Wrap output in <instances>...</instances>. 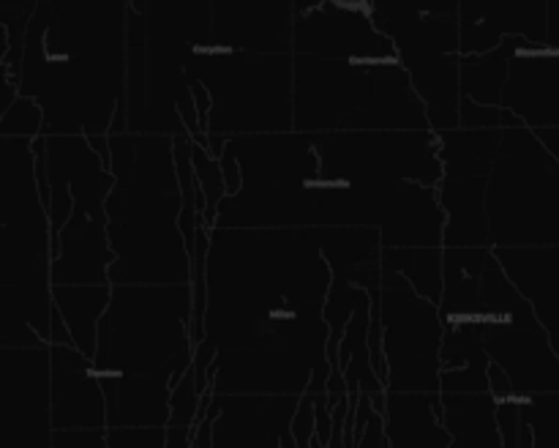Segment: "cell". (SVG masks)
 I'll return each instance as SVG.
<instances>
[{
	"mask_svg": "<svg viewBox=\"0 0 559 448\" xmlns=\"http://www.w3.org/2000/svg\"><path fill=\"white\" fill-rule=\"evenodd\" d=\"M484 350L491 364L508 377L513 397L559 393V355L544 328H484Z\"/></svg>",
	"mask_w": 559,
	"mask_h": 448,
	"instance_id": "obj_11",
	"label": "cell"
},
{
	"mask_svg": "<svg viewBox=\"0 0 559 448\" xmlns=\"http://www.w3.org/2000/svg\"><path fill=\"white\" fill-rule=\"evenodd\" d=\"M109 304L96 328V377L191 369L189 284H109Z\"/></svg>",
	"mask_w": 559,
	"mask_h": 448,
	"instance_id": "obj_4",
	"label": "cell"
},
{
	"mask_svg": "<svg viewBox=\"0 0 559 448\" xmlns=\"http://www.w3.org/2000/svg\"><path fill=\"white\" fill-rule=\"evenodd\" d=\"M49 448H109L107 429L52 432V446Z\"/></svg>",
	"mask_w": 559,
	"mask_h": 448,
	"instance_id": "obj_27",
	"label": "cell"
},
{
	"mask_svg": "<svg viewBox=\"0 0 559 448\" xmlns=\"http://www.w3.org/2000/svg\"><path fill=\"white\" fill-rule=\"evenodd\" d=\"M186 80H197L211 96L205 148L213 158L233 137L293 131V52H229L202 44L191 49Z\"/></svg>",
	"mask_w": 559,
	"mask_h": 448,
	"instance_id": "obj_5",
	"label": "cell"
},
{
	"mask_svg": "<svg viewBox=\"0 0 559 448\" xmlns=\"http://www.w3.org/2000/svg\"><path fill=\"white\" fill-rule=\"evenodd\" d=\"M382 273L402 276L415 293L429 304L440 306L442 300V246L429 249H382Z\"/></svg>",
	"mask_w": 559,
	"mask_h": 448,
	"instance_id": "obj_22",
	"label": "cell"
},
{
	"mask_svg": "<svg viewBox=\"0 0 559 448\" xmlns=\"http://www.w3.org/2000/svg\"><path fill=\"white\" fill-rule=\"evenodd\" d=\"M202 397L197 391L194 369L186 372L169 393V421L167 426H183V429H194L197 418H200Z\"/></svg>",
	"mask_w": 559,
	"mask_h": 448,
	"instance_id": "obj_24",
	"label": "cell"
},
{
	"mask_svg": "<svg viewBox=\"0 0 559 448\" xmlns=\"http://www.w3.org/2000/svg\"><path fill=\"white\" fill-rule=\"evenodd\" d=\"M506 38L546 44V3L459 5V58L491 52Z\"/></svg>",
	"mask_w": 559,
	"mask_h": 448,
	"instance_id": "obj_13",
	"label": "cell"
},
{
	"mask_svg": "<svg viewBox=\"0 0 559 448\" xmlns=\"http://www.w3.org/2000/svg\"><path fill=\"white\" fill-rule=\"evenodd\" d=\"M109 448H164V429H107Z\"/></svg>",
	"mask_w": 559,
	"mask_h": 448,
	"instance_id": "obj_26",
	"label": "cell"
},
{
	"mask_svg": "<svg viewBox=\"0 0 559 448\" xmlns=\"http://www.w3.org/2000/svg\"><path fill=\"white\" fill-rule=\"evenodd\" d=\"M112 189L104 200L109 284H189L191 255L180 233V186L173 140L107 134Z\"/></svg>",
	"mask_w": 559,
	"mask_h": 448,
	"instance_id": "obj_2",
	"label": "cell"
},
{
	"mask_svg": "<svg viewBox=\"0 0 559 448\" xmlns=\"http://www.w3.org/2000/svg\"><path fill=\"white\" fill-rule=\"evenodd\" d=\"M513 49H516V38H506L491 52L459 58V91H462V96L475 104H484V107H500Z\"/></svg>",
	"mask_w": 559,
	"mask_h": 448,
	"instance_id": "obj_21",
	"label": "cell"
},
{
	"mask_svg": "<svg viewBox=\"0 0 559 448\" xmlns=\"http://www.w3.org/2000/svg\"><path fill=\"white\" fill-rule=\"evenodd\" d=\"M385 448H448L451 435L440 424V393H388L382 410Z\"/></svg>",
	"mask_w": 559,
	"mask_h": 448,
	"instance_id": "obj_17",
	"label": "cell"
},
{
	"mask_svg": "<svg viewBox=\"0 0 559 448\" xmlns=\"http://www.w3.org/2000/svg\"><path fill=\"white\" fill-rule=\"evenodd\" d=\"M489 249L559 246V162L527 126L502 129L486 178Z\"/></svg>",
	"mask_w": 559,
	"mask_h": 448,
	"instance_id": "obj_6",
	"label": "cell"
},
{
	"mask_svg": "<svg viewBox=\"0 0 559 448\" xmlns=\"http://www.w3.org/2000/svg\"><path fill=\"white\" fill-rule=\"evenodd\" d=\"M298 402L293 397H216L205 391L191 448H282Z\"/></svg>",
	"mask_w": 559,
	"mask_h": 448,
	"instance_id": "obj_9",
	"label": "cell"
},
{
	"mask_svg": "<svg viewBox=\"0 0 559 448\" xmlns=\"http://www.w3.org/2000/svg\"><path fill=\"white\" fill-rule=\"evenodd\" d=\"M371 3L293 5V55L349 63H388L396 60L393 44L377 31L369 14Z\"/></svg>",
	"mask_w": 559,
	"mask_h": 448,
	"instance_id": "obj_8",
	"label": "cell"
},
{
	"mask_svg": "<svg viewBox=\"0 0 559 448\" xmlns=\"http://www.w3.org/2000/svg\"><path fill=\"white\" fill-rule=\"evenodd\" d=\"M500 131L453 129L437 134L442 178H489L500 148Z\"/></svg>",
	"mask_w": 559,
	"mask_h": 448,
	"instance_id": "obj_20",
	"label": "cell"
},
{
	"mask_svg": "<svg viewBox=\"0 0 559 448\" xmlns=\"http://www.w3.org/2000/svg\"><path fill=\"white\" fill-rule=\"evenodd\" d=\"M41 134V109L31 98L16 96L11 107L0 118V137H14V140H36Z\"/></svg>",
	"mask_w": 559,
	"mask_h": 448,
	"instance_id": "obj_25",
	"label": "cell"
},
{
	"mask_svg": "<svg viewBox=\"0 0 559 448\" xmlns=\"http://www.w3.org/2000/svg\"><path fill=\"white\" fill-rule=\"evenodd\" d=\"M546 44L559 52V3L546 5Z\"/></svg>",
	"mask_w": 559,
	"mask_h": 448,
	"instance_id": "obj_30",
	"label": "cell"
},
{
	"mask_svg": "<svg viewBox=\"0 0 559 448\" xmlns=\"http://www.w3.org/2000/svg\"><path fill=\"white\" fill-rule=\"evenodd\" d=\"M123 3H38L22 44L16 96L41 109V137L126 131Z\"/></svg>",
	"mask_w": 559,
	"mask_h": 448,
	"instance_id": "obj_1",
	"label": "cell"
},
{
	"mask_svg": "<svg viewBox=\"0 0 559 448\" xmlns=\"http://www.w3.org/2000/svg\"><path fill=\"white\" fill-rule=\"evenodd\" d=\"M293 131H429L399 60L349 63L293 55Z\"/></svg>",
	"mask_w": 559,
	"mask_h": 448,
	"instance_id": "obj_3",
	"label": "cell"
},
{
	"mask_svg": "<svg viewBox=\"0 0 559 448\" xmlns=\"http://www.w3.org/2000/svg\"><path fill=\"white\" fill-rule=\"evenodd\" d=\"M49 415L52 432L107 429V402L91 358L71 344H49Z\"/></svg>",
	"mask_w": 559,
	"mask_h": 448,
	"instance_id": "obj_12",
	"label": "cell"
},
{
	"mask_svg": "<svg viewBox=\"0 0 559 448\" xmlns=\"http://www.w3.org/2000/svg\"><path fill=\"white\" fill-rule=\"evenodd\" d=\"M180 377L156 375L98 377L107 402V429H164L169 421V393Z\"/></svg>",
	"mask_w": 559,
	"mask_h": 448,
	"instance_id": "obj_15",
	"label": "cell"
},
{
	"mask_svg": "<svg viewBox=\"0 0 559 448\" xmlns=\"http://www.w3.org/2000/svg\"><path fill=\"white\" fill-rule=\"evenodd\" d=\"M109 284H52V309L69 331L71 347L85 358L96 353V328L109 304Z\"/></svg>",
	"mask_w": 559,
	"mask_h": 448,
	"instance_id": "obj_19",
	"label": "cell"
},
{
	"mask_svg": "<svg viewBox=\"0 0 559 448\" xmlns=\"http://www.w3.org/2000/svg\"><path fill=\"white\" fill-rule=\"evenodd\" d=\"M522 418L533 432V448H559V393L522 399Z\"/></svg>",
	"mask_w": 559,
	"mask_h": 448,
	"instance_id": "obj_23",
	"label": "cell"
},
{
	"mask_svg": "<svg viewBox=\"0 0 559 448\" xmlns=\"http://www.w3.org/2000/svg\"><path fill=\"white\" fill-rule=\"evenodd\" d=\"M5 49H9V38H5V31L0 27V118H3V113L16 98V85L11 82L9 69H5Z\"/></svg>",
	"mask_w": 559,
	"mask_h": 448,
	"instance_id": "obj_28",
	"label": "cell"
},
{
	"mask_svg": "<svg viewBox=\"0 0 559 448\" xmlns=\"http://www.w3.org/2000/svg\"><path fill=\"white\" fill-rule=\"evenodd\" d=\"M388 393H440V306L420 298L402 276L380 271L374 298Z\"/></svg>",
	"mask_w": 559,
	"mask_h": 448,
	"instance_id": "obj_7",
	"label": "cell"
},
{
	"mask_svg": "<svg viewBox=\"0 0 559 448\" xmlns=\"http://www.w3.org/2000/svg\"><path fill=\"white\" fill-rule=\"evenodd\" d=\"M191 443H194V429L164 426V448H191Z\"/></svg>",
	"mask_w": 559,
	"mask_h": 448,
	"instance_id": "obj_29",
	"label": "cell"
},
{
	"mask_svg": "<svg viewBox=\"0 0 559 448\" xmlns=\"http://www.w3.org/2000/svg\"><path fill=\"white\" fill-rule=\"evenodd\" d=\"M489 393H440V424L451 435L448 448H502Z\"/></svg>",
	"mask_w": 559,
	"mask_h": 448,
	"instance_id": "obj_18",
	"label": "cell"
},
{
	"mask_svg": "<svg viewBox=\"0 0 559 448\" xmlns=\"http://www.w3.org/2000/svg\"><path fill=\"white\" fill-rule=\"evenodd\" d=\"M502 109L527 129H559V52L549 44L516 38Z\"/></svg>",
	"mask_w": 559,
	"mask_h": 448,
	"instance_id": "obj_10",
	"label": "cell"
},
{
	"mask_svg": "<svg viewBox=\"0 0 559 448\" xmlns=\"http://www.w3.org/2000/svg\"><path fill=\"white\" fill-rule=\"evenodd\" d=\"M437 202L445 216L442 249L489 246L486 178H442L437 184Z\"/></svg>",
	"mask_w": 559,
	"mask_h": 448,
	"instance_id": "obj_16",
	"label": "cell"
},
{
	"mask_svg": "<svg viewBox=\"0 0 559 448\" xmlns=\"http://www.w3.org/2000/svg\"><path fill=\"white\" fill-rule=\"evenodd\" d=\"M491 251L559 355V246H511Z\"/></svg>",
	"mask_w": 559,
	"mask_h": 448,
	"instance_id": "obj_14",
	"label": "cell"
}]
</instances>
